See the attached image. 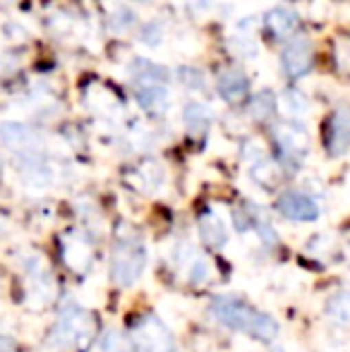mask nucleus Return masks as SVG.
Masks as SVG:
<instances>
[{
  "label": "nucleus",
  "mask_w": 350,
  "mask_h": 352,
  "mask_svg": "<svg viewBox=\"0 0 350 352\" xmlns=\"http://www.w3.org/2000/svg\"><path fill=\"white\" fill-rule=\"evenodd\" d=\"M209 311L228 331L245 333L259 343H274L281 333V326L274 316L252 307L240 295H216L209 305Z\"/></svg>",
  "instance_id": "obj_1"
},
{
  "label": "nucleus",
  "mask_w": 350,
  "mask_h": 352,
  "mask_svg": "<svg viewBox=\"0 0 350 352\" xmlns=\"http://www.w3.org/2000/svg\"><path fill=\"white\" fill-rule=\"evenodd\" d=\"M98 340V319L94 311L77 302H67L61 307L51 331L46 336V345L58 352H89Z\"/></svg>",
  "instance_id": "obj_2"
},
{
  "label": "nucleus",
  "mask_w": 350,
  "mask_h": 352,
  "mask_svg": "<svg viewBox=\"0 0 350 352\" xmlns=\"http://www.w3.org/2000/svg\"><path fill=\"white\" fill-rule=\"evenodd\" d=\"M146 261H149V254H146V245L140 232H118L111 247V259H108L113 285L132 287L144 274Z\"/></svg>",
  "instance_id": "obj_3"
},
{
  "label": "nucleus",
  "mask_w": 350,
  "mask_h": 352,
  "mask_svg": "<svg viewBox=\"0 0 350 352\" xmlns=\"http://www.w3.org/2000/svg\"><path fill=\"white\" fill-rule=\"evenodd\" d=\"M127 345L130 352H175V336L173 331L166 326L161 316L144 311L140 314L130 326L127 333Z\"/></svg>",
  "instance_id": "obj_4"
},
{
  "label": "nucleus",
  "mask_w": 350,
  "mask_h": 352,
  "mask_svg": "<svg viewBox=\"0 0 350 352\" xmlns=\"http://www.w3.org/2000/svg\"><path fill=\"white\" fill-rule=\"evenodd\" d=\"M58 252H61L65 269H70L77 276H85L94 266V237L82 228L63 232L58 237Z\"/></svg>",
  "instance_id": "obj_5"
},
{
  "label": "nucleus",
  "mask_w": 350,
  "mask_h": 352,
  "mask_svg": "<svg viewBox=\"0 0 350 352\" xmlns=\"http://www.w3.org/2000/svg\"><path fill=\"white\" fill-rule=\"evenodd\" d=\"M19 269H22L24 280H27V285H29V295H34L36 300H41V305L46 300H51L53 290H56V280H53L48 261L43 259L39 252L24 254L22 261H19Z\"/></svg>",
  "instance_id": "obj_6"
},
{
  "label": "nucleus",
  "mask_w": 350,
  "mask_h": 352,
  "mask_svg": "<svg viewBox=\"0 0 350 352\" xmlns=\"http://www.w3.org/2000/svg\"><path fill=\"white\" fill-rule=\"evenodd\" d=\"M276 148H278V161L288 170H298L307 156V132L300 125H283L276 130Z\"/></svg>",
  "instance_id": "obj_7"
},
{
  "label": "nucleus",
  "mask_w": 350,
  "mask_h": 352,
  "mask_svg": "<svg viewBox=\"0 0 350 352\" xmlns=\"http://www.w3.org/2000/svg\"><path fill=\"white\" fill-rule=\"evenodd\" d=\"M276 211L285 218V221L293 223H314L322 216L317 199L305 192H283V195L276 199Z\"/></svg>",
  "instance_id": "obj_8"
},
{
  "label": "nucleus",
  "mask_w": 350,
  "mask_h": 352,
  "mask_svg": "<svg viewBox=\"0 0 350 352\" xmlns=\"http://www.w3.org/2000/svg\"><path fill=\"white\" fill-rule=\"evenodd\" d=\"M281 65L288 79H300L309 72L312 65V46H309L307 38L295 36L293 41L285 46V51L281 53Z\"/></svg>",
  "instance_id": "obj_9"
},
{
  "label": "nucleus",
  "mask_w": 350,
  "mask_h": 352,
  "mask_svg": "<svg viewBox=\"0 0 350 352\" xmlns=\"http://www.w3.org/2000/svg\"><path fill=\"white\" fill-rule=\"evenodd\" d=\"M324 146L331 158H338L350 148V116L346 111H336L327 120L324 130Z\"/></svg>",
  "instance_id": "obj_10"
},
{
  "label": "nucleus",
  "mask_w": 350,
  "mask_h": 352,
  "mask_svg": "<svg viewBox=\"0 0 350 352\" xmlns=\"http://www.w3.org/2000/svg\"><path fill=\"white\" fill-rule=\"evenodd\" d=\"M197 230H199L201 242L209 250H223L228 245V228L216 211H201L199 218H197Z\"/></svg>",
  "instance_id": "obj_11"
},
{
  "label": "nucleus",
  "mask_w": 350,
  "mask_h": 352,
  "mask_svg": "<svg viewBox=\"0 0 350 352\" xmlns=\"http://www.w3.org/2000/svg\"><path fill=\"white\" fill-rule=\"evenodd\" d=\"M0 142L14 153H36V135L22 122L8 120L0 125Z\"/></svg>",
  "instance_id": "obj_12"
},
{
  "label": "nucleus",
  "mask_w": 350,
  "mask_h": 352,
  "mask_svg": "<svg viewBox=\"0 0 350 352\" xmlns=\"http://www.w3.org/2000/svg\"><path fill=\"white\" fill-rule=\"evenodd\" d=\"M266 32H269L271 38L276 41H283V38L295 36V32L300 29V17L293 12V10H285V8H276L266 12Z\"/></svg>",
  "instance_id": "obj_13"
},
{
  "label": "nucleus",
  "mask_w": 350,
  "mask_h": 352,
  "mask_svg": "<svg viewBox=\"0 0 350 352\" xmlns=\"http://www.w3.org/2000/svg\"><path fill=\"white\" fill-rule=\"evenodd\" d=\"M216 87H219L221 98H223L226 103H233V106L243 103L250 94V82L240 70H226L219 77V84H216Z\"/></svg>",
  "instance_id": "obj_14"
},
{
  "label": "nucleus",
  "mask_w": 350,
  "mask_h": 352,
  "mask_svg": "<svg viewBox=\"0 0 350 352\" xmlns=\"http://www.w3.org/2000/svg\"><path fill=\"white\" fill-rule=\"evenodd\" d=\"M324 316L336 326L350 329V290H338L324 302Z\"/></svg>",
  "instance_id": "obj_15"
},
{
  "label": "nucleus",
  "mask_w": 350,
  "mask_h": 352,
  "mask_svg": "<svg viewBox=\"0 0 350 352\" xmlns=\"http://www.w3.org/2000/svg\"><path fill=\"white\" fill-rule=\"evenodd\" d=\"M130 74H132V79L140 84V87H142V84H159V87H164V84L168 82V72H166V67L154 65V63L144 60V58H137V60H132Z\"/></svg>",
  "instance_id": "obj_16"
},
{
  "label": "nucleus",
  "mask_w": 350,
  "mask_h": 352,
  "mask_svg": "<svg viewBox=\"0 0 350 352\" xmlns=\"http://www.w3.org/2000/svg\"><path fill=\"white\" fill-rule=\"evenodd\" d=\"M182 120H185V127L192 137H204L211 127V113L204 103H187Z\"/></svg>",
  "instance_id": "obj_17"
},
{
  "label": "nucleus",
  "mask_w": 350,
  "mask_h": 352,
  "mask_svg": "<svg viewBox=\"0 0 350 352\" xmlns=\"http://www.w3.org/2000/svg\"><path fill=\"white\" fill-rule=\"evenodd\" d=\"M137 101H140L142 108L146 111H161L168 101V91L166 87H159V84H142L137 87Z\"/></svg>",
  "instance_id": "obj_18"
},
{
  "label": "nucleus",
  "mask_w": 350,
  "mask_h": 352,
  "mask_svg": "<svg viewBox=\"0 0 350 352\" xmlns=\"http://www.w3.org/2000/svg\"><path fill=\"white\" fill-rule=\"evenodd\" d=\"M185 271H187V283H190V285H195V287L206 285V283L214 278V269H211V261L206 259L204 254H199V252H197V254L192 256V261L185 266Z\"/></svg>",
  "instance_id": "obj_19"
},
{
  "label": "nucleus",
  "mask_w": 350,
  "mask_h": 352,
  "mask_svg": "<svg viewBox=\"0 0 350 352\" xmlns=\"http://www.w3.org/2000/svg\"><path fill=\"white\" fill-rule=\"evenodd\" d=\"M274 113H276L274 91H271V89H262V91L254 94L252 101H250V118L257 122H264V120H269Z\"/></svg>",
  "instance_id": "obj_20"
},
{
  "label": "nucleus",
  "mask_w": 350,
  "mask_h": 352,
  "mask_svg": "<svg viewBox=\"0 0 350 352\" xmlns=\"http://www.w3.org/2000/svg\"><path fill=\"white\" fill-rule=\"evenodd\" d=\"M252 180L264 190H271L278 182V168L271 166V161H257L252 166Z\"/></svg>",
  "instance_id": "obj_21"
},
{
  "label": "nucleus",
  "mask_w": 350,
  "mask_h": 352,
  "mask_svg": "<svg viewBox=\"0 0 350 352\" xmlns=\"http://www.w3.org/2000/svg\"><path fill=\"white\" fill-rule=\"evenodd\" d=\"M177 79H180L187 89H195V91H201V89L206 87L204 74L199 70H195V67H180V70H177Z\"/></svg>",
  "instance_id": "obj_22"
},
{
  "label": "nucleus",
  "mask_w": 350,
  "mask_h": 352,
  "mask_svg": "<svg viewBox=\"0 0 350 352\" xmlns=\"http://www.w3.org/2000/svg\"><path fill=\"white\" fill-rule=\"evenodd\" d=\"M101 352H130V345L116 331H111V333H106L101 338Z\"/></svg>",
  "instance_id": "obj_23"
},
{
  "label": "nucleus",
  "mask_w": 350,
  "mask_h": 352,
  "mask_svg": "<svg viewBox=\"0 0 350 352\" xmlns=\"http://www.w3.org/2000/svg\"><path fill=\"white\" fill-rule=\"evenodd\" d=\"M0 352H19L14 338L10 333H5V331H0Z\"/></svg>",
  "instance_id": "obj_24"
},
{
  "label": "nucleus",
  "mask_w": 350,
  "mask_h": 352,
  "mask_svg": "<svg viewBox=\"0 0 350 352\" xmlns=\"http://www.w3.org/2000/svg\"><path fill=\"white\" fill-rule=\"evenodd\" d=\"M3 230H5V218L0 216V232H3Z\"/></svg>",
  "instance_id": "obj_25"
},
{
  "label": "nucleus",
  "mask_w": 350,
  "mask_h": 352,
  "mask_svg": "<svg viewBox=\"0 0 350 352\" xmlns=\"http://www.w3.org/2000/svg\"><path fill=\"white\" fill-rule=\"evenodd\" d=\"M271 352H288V350H285V348H274Z\"/></svg>",
  "instance_id": "obj_26"
}]
</instances>
